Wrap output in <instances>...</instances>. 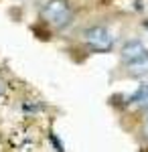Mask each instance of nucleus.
Listing matches in <instances>:
<instances>
[{
  "label": "nucleus",
  "instance_id": "7ed1b4c3",
  "mask_svg": "<svg viewBox=\"0 0 148 152\" xmlns=\"http://www.w3.org/2000/svg\"><path fill=\"white\" fill-rule=\"evenodd\" d=\"M144 55H148V49L140 41H128L124 47H122V59H124L126 63L136 61V59L144 57Z\"/></svg>",
  "mask_w": 148,
  "mask_h": 152
},
{
  "label": "nucleus",
  "instance_id": "39448f33",
  "mask_svg": "<svg viewBox=\"0 0 148 152\" xmlns=\"http://www.w3.org/2000/svg\"><path fill=\"white\" fill-rule=\"evenodd\" d=\"M128 73L134 75V77H144L148 73V55L136 59V61H130L128 63Z\"/></svg>",
  "mask_w": 148,
  "mask_h": 152
},
{
  "label": "nucleus",
  "instance_id": "f257e3e1",
  "mask_svg": "<svg viewBox=\"0 0 148 152\" xmlns=\"http://www.w3.org/2000/svg\"><path fill=\"white\" fill-rule=\"evenodd\" d=\"M81 39H83V43L87 47L97 51V53H108V51L114 49V35H112V31L106 28V26H100V24L85 28L81 33Z\"/></svg>",
  "mask_w": 148,
  "mask_h": 152
},
{
  "label": "nucleus",
  "instance_id": "0eeeda50",
  "mask_svg": "<svg viewBox=\"0 0 148 152\" xmlns=\"http://www.w3.org/2000/svg\"><path fill=\"white\" fill-rule=\"evenodd\" d=\"M142 85H146V87H148V73L144 75V77H142Z\"/></svg>",
  "mask_w": 148,
  "mask_h": 152
},
{
  "label": "nucleus",
  "instance_id": "f03ea898",
  "mask_svg": "<svg viewBox=\"0 0 148 152\" xmlns=\"http://www.w3.org/2000/svg\"><path fill=\"white\" fill-rule=\"evenodd\" d=\"M41 14L55 28H63L65 24L71 23V6L67 0H47Z\"/></svg>",
  "mask_w": 148,
  "mask_h": 152
},
{
  "label": "nucleus",
  "instance_id": "423d86ee",
  "mask_svg": "<svg viewBox=\"0 0 148 152\" xmlns=\"http://www.w3.org/2000/svg\"><path fill=\"white\" fill-rule=\"evenodd\" d=\"M142 134L148 138V118H146V124H144V128H142Z\"/></svg>",
  "mask_w": 148,
  "mask_h": 152
},
{
  "label": "nucleus",
  "instance_id": "20e7f679",
  "mask_svg": "<svg viewBox=\"0 0 148 152\" xmlns=\"http://www.w3.org/2000/svg\"><path fill=\"white\" fill-rule=\"evenodd\" d=\"M128 104L132 105V107H142L146 112L148 110V87L146 85H140V89H138L136 94H132L128 97Z\"/></svg>",
  "mask_w": 148,
  "mask_h": 152
}]
</instances>
